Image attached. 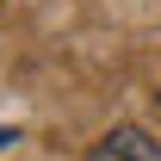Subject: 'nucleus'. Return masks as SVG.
I'll return each instance as SVG.
<instances>
[{
    "label": "nucleus",
    "mask_w": 161,
    "mask_h": 161,
    "mask_svg": "<svg viewBox=\"0 0 161 161\" xmlns=\"http://www.w3.org/2000/svg\"><path fill=\"white\" fill-rule=\"evenodd\" d=\"M87 161H161V142L149 130H136V124H118L87 149Z\"/></svg>",
    "instance_id": "nucleus-1"
}]
</instances>
